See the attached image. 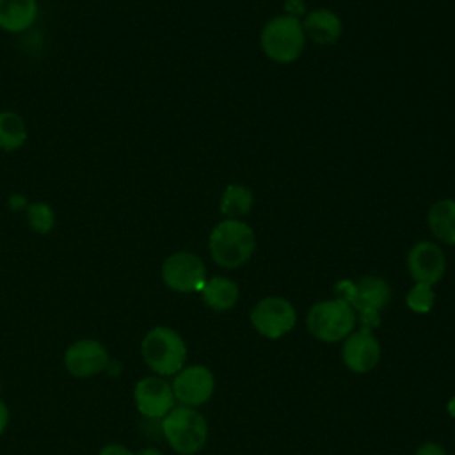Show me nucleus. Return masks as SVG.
Masks as SVG:
<instances>
[{
    "label": "nucleus",
    "mask_w": 455,
    "mask_h": 455,
    "mask_svg": "<svg viewBox=\"0 0 455 455\" xmlns=\"http://www.w3.org/2000/svg\"><path fill=\"white\" fill-rule=\"evenodd\" d=\"M208 249L212 259L222 268H238L247 263L256 249L252 228L240 219H224L213 226Z\"/></svg>",
    "instance_id": "1"
},
{
    "label": "nucleus",
    "mask_w": 455,
    "mask_h": 455,
    "mask_svg": "<svg viewBox=\"0 0 455 455\" xmlns=\"http://www.w3.org/2000/svg\"><path fill=\"white\" fill-rule=\"evenodd\" d=\"M336 293L339 299L347 300L355 309L361 325L370 331H373L379 325V315L391 299L389 284L377 275H364L355 283L339 281L336 284Z\"/></svg>",
    "instance_id": "2"
},
{
    "label": "nucleus",
    "mask_w": 455,
    "mask_h": 455,
    "mask_svg": "<svg viewBox=\"0 0 455 455\" xmlns=\"http://www.w3.org/2000/svg\"><path fill=\"white\" fill-rule=\"evenodd\" d=\"M144 363L158 377H174L187 361V345L171 327L156 325L146 332L140 343Z\"/></svg>",
    "instance_id": "3"
},
{
    "label": "nucleus",
    "mask_w": 455,
    "mask_h": 455,
    "mask_svg": "<svg viewBox=\"0 0 455 455\" xmlns=\"http://www.w3.org/2000/svg\"><path fill=\"white\" fill-rule=\"evenodd\" d=\"M162 434L176 453L194 455L208 441V423L197 409L178 405L162 418Z\"/></svg>",
    "instance_id": "4"
},
{
    "label": "nucleus",
    "mask_w": 455,
    "mask_h": 455,
    "mask_svg": "<svg viewBox=\"0 0 455 455\" xmlns=\"http://www.w3.org/2000/svg\"><path fill=\"white\" fill-rule=\"evenodd\" d=\"M355 309L339 297L313 304L306 315L309 334L323 343L343 341L355 329Z\"/></svg>",
    "instance_id": "5"
},
{
    "label": "nucleus",
    "mask_w": 455,
    "mask_h": 455,
    "mask_svg": "<svg viewBox=\"0 0 455 455\" xmlns=\"http://www.w3.org/2000/svg\"><path fill=\"white\" fill-rule=\"evenodd\" d=\"M259 46L263 53L277 64L297 60L306 46V34L300 20L290 14L268 20L261 28Z\"/></svg>",
    "instance_id": "6"
},
{
    "label": "nucleus",
    "mask_w": 455,
    "mask_h": 455,
    "mask_svg": "<svg viewBox=\"0 0 455 455\" xmlns=\"http://www.w3.org/2000/svg\"><path fill=\"white\" fill-rule=\"evenodd\" d=\"M249 318L259 336L279 339L295 327L297 311L288 299L268 295L254 304Z\"/></svg>",
    "instance_id": "7"
},
{
    "label": "nucleus",
    "mask_w": 455,
    "mask_h": 455,
    "mask_svg": "<svg viewBox=\"0 0 455 455\" xmlns=\"http://www.w3.org/2000/svg\"><path fill=\"white\" fill-rule=\"evenodd\" d=\"M162 279L167 288L178 293L201 291L206 283V267L197 254L178 251L162 263Z\"/></svg>",
    "instance_id": "8"
},
{
    "label": "nucleus",
    "mask_w": 455,
    "mask_h": 455,
    "mask_svg": "<svg viewBox=\"0 0 455 455\" xmlns=\"http://www.w3.org/2000/svg\"><path fill=\"white\" fill-rule=\"evenodd\" d=\"M171 387L180 405L196 409L212 398L215 391V377L204 364H188L174 375Z\"/></svg>",
    "instance_id": "9"
},
{
    "label": "nucleus",
    "mask_w": 455,
    "mask_h": 455,
    "mask_svg": "<svg viewBox=\"0 0 455 455\" xmlns=\"http://www.w3.org/2000/svg\"><path fill=\"white\" fill-rule=\"evenodd\" d=\"M343 364L354 373H368L380 361V343L373 331L361 327L352 331L341 345Z\"/></svg>",
    "instance_id": "10"
},
{
    "label": "nucleus",
    "mask_w": 455,
    "mask_h": 455,
    "mask_svg": "<svg viewBox=\"0 0 455 455\" xmlns=\"http://www.w3.org/2000/svg\"><path fill=\"white\" fill-rule=\"evenodd\" d=\"M133 400L137 411L149 419H162L176 402L171 384L158 375L140 379L135 384Z\"/></svg>",
    "instance_id": "11"
},
{
    "label": "nucleus",
    "mask_w": 455,
    "mask_h": 455,
    "mask_svg": "<svg viewBox=\"0 0 455 455\" xmlns=\"http://www.w3.org/2000/svg\"><path fill=\"white\" fill-rule=\"evenodd\" d=\"M407 268L414 283L434 286L443 279L446 270L444 252L434 242H418L407 254Z\"/></svg>",
    "instance_id": "12"
},
{
    "label": "nucleus",
    "mask_w": 455,
    "mask_h": 455,
    "mask_svg": "<svg viewBox=\"0 0 455 455\" xmlns=\"http://www.w3.org/2000/svg\"><path fill=\"white\" fill-rule=\"evenodd\" d=\"M64 364L71 375L87 379L101 373L107 368L108 352L96 339H78L68 347L64 354Z\"/></svg>",
    "instance_id": "13"
},
{
    "label": "nucleus",
    "mask_w": 455,
    "mask_h": 455,
    "mask_svg": "<svg viewBox=\"0 0 455 455\" xmlns=\"http://www.w3.org/2000/svg\"><path fill=\"white\" fill-rule=\"evenodd\" d=\"M300 23L306 37H309L316 44H334L343 32L339 16L325 7L311 11Z\"/></svg>",
    "instance_id": "14"
},
{
    "label": "nucleus",
    "mask_w": 455,
    "mask_h": 455,
    "mask_svg": "<svg viewBox=\"0 0 455 455\" xmlns=\"http://www.w3.org/2000/svg\"><path fill=\"white\" fill-rule=\"evenodd\" d=\"M201 299L203 302L213 309V311H229L231 307L236 306L238 297H240V290L238 284L224 275H213L210 279H206V283L201 288Z\"/></svg>",
    "instance_id": "15"
},
{
    "label": "nucleus",
    "mask_w": 455,
    "mask_h": 455,
    "mask_svg": "<svg viewBox=\"0 0 455 455\" xmlns=\"http://www.w3.org/2000/svg\"><path fill=\"white\" fill-rule=\"evenodd\" d=\"M37 20V0H0V28L23 32Z\"/></svg>",
    "instance_id": "16"
},
{
    "label": "nucleus",
    "mask_w": 455,
    "mask_h": 455,
    "mask_svg": "<svg viewBox=\"0 0 455 455\" xmlns=\"http://www.w3.org/2000/svg\"><path fill=\"white\" fill-rule=\"evenodd\" d=\"M430 233L443 243L455 245V199L435 201L427 213Z\"/></svg>",
    "instance_id": "17"
},
{
    "label": "nucleus",
    "mask_w": 455,
    "mask_h": 455,
    "mask_svg": "<svg viewBox=\"0 0 455 455\" xmlns=\"http://www.w3.org/2000/svg\"><path fill=\"white\" fill-rule=\"evenodd\" d=\"M252 190L240 183H231L224 188L220 196V213L226 219H242L252 210Z\"/></svg>",
    "instance_id": "18"
},
{
    "label": "nucleus",
    "mask_w": 455,
    "mask_h": 455,
    "mask_svg": "<svg viewBox=\"0 0 455 455\" xmlns=\"http://www.w3.org/2000/svg\"><path fill=\"white\" fill-rule=\"evenodd\" d=\"M27 140V126L20 114L4 110L0 112V149H20Z\"/></svg>",
    "instance_id": "19"
},
{
    "label": "nucleus",
    "mask_w": 455,
    "mask_h": 455,
    "mask_svg": "<svg viewBox=\"0 0 455 455\" xmlns=\"http://www.w3.org/2000/svg\"><path fill=\"white\" fill-rule=\"evenodd\" d=\"M407 307L414 313H428L435 302V293L434 288L430 284H423V283H414V286L409 290L407 297H405Z\"/></svg>",
    "instance_id": "20"
},
{
    "label": "nucleus",
    "mask_w": 455,
    "mask_h": 455,
    "mask_svg": "<svg viewBox=\"0 0 455 455\" xmlns=\"http://www.w3.org/2000/svg\"><path fill=\"white\" fill-rule=\"evenodd\" d=\"M27 219L34 231L37 233H48L53 228L55 215L53 210L46 203H32L27 208Z\"/></svg>",
    "instance_id": "21"
},
{
    "label": "nucleus",
    "mask_w": 455,
    "mask_h": 455,
    "mask_svg": "<svg viewBox=\"0 0 455 455\" xmlns=\"http://www.w3.org/2000/svg\"><path fill=\"white\" fill-rule=\"evenodd\" d=\"M414 455H446V451L441 444H437L434 441H427L416 450Z\"/></svg>",
    "instance_id": "22"
},
{
    "label": "nucleus",
    "mask_w": 455,
    "mask_h": 455,
    "mask_svg": "<svg viewBox=\"0 0 455 455\" xmlns=\"http://www.w3.org/2000/svg\"><path fill=\"white\" fill-rule=\"evenodd\" d=\"M98 455H135L123 444H107L100 450Z\"/></svg>",
    "instance_id": "23"
},
{
    "label": "nucleus",
    "mask_w": 455,
    "mask_h": 455,
    "mask_svg": "<svg viewBox=\"0 0 455 455\" xmlns=\"http://www.w3.org/2000/svg\"><path fill=\"white\" fill-rule=\"evenodd\" d=\"M7 423H9V411H7L5 403L0 400V434L5 430Z\"/></svg>",
    "instance_id": "24"
},
{
    "label": "nucleus",
    "mask_w": 455,
    "mask_h": 455,
    "mask_svg": "<svg viewBox=\"0 0 455 455\" xmlns=\"http://www.w3.org/2000/svg\"><path fill=\"white\" fill-rule=\"evenodd\" d=\"M135 455H162L156 448H142L140 451H137Z\"/></svg>",
    "instance_id": "25"
}]
</instances>
